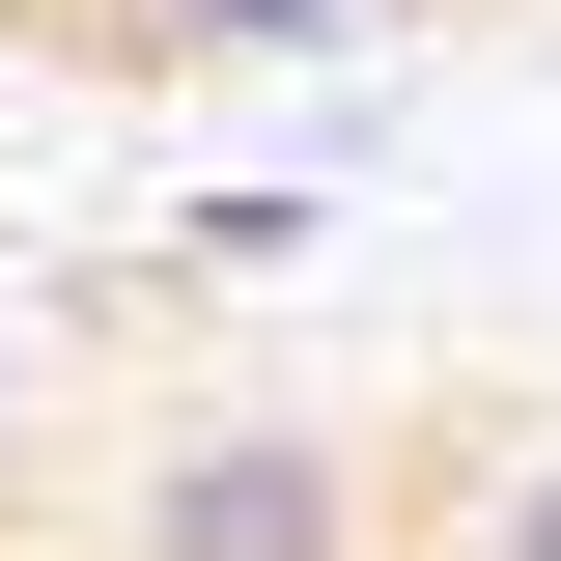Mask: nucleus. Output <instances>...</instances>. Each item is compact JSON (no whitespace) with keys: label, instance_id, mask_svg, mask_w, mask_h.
Returning a JSON list of instances; mask_svg holds the SVG:
<instances>
[{"label":"nucleus","instance_id":"nucleus-1","mask_svg":"<svg viewBox=\"0 0 561 561\" xmlns=\"http://www.w3.org/2000/svg\"><path fill=\"white\" fill-rule=\"evenodd\" d=\"M113 561H393V449L309 393H197V421H140L113 505H84Z\"/></svg>","mask_w":561,"mask_h":561},{"label":"nucleus","instance_id":"nucleus-4","mask_svg":"<svg viewBox=\"0 0 561 561\" xmlns=\"http://www.w3.org/2000/svg\"><path fill=\"white\" fill-rule=\"evenodd\" d=\"M0 505H57V309H0Z\"/></svg>","mask_w":561,"mask_h":561},{"label":"nucleus","instance_id":"nucleus-2","mask_svg":"<svg viewBox=\"0 0 561 561\" xmlns=\"http://www.w3.org/2000/svg\"><path fill=\"white\" fill-rule=\"evenodd\" d=\"M84 57H365V28H421V0H57Z\"/></svg>","mask_w":561,"mask_h":561},{"label":"nucleus","instance_id":"nucleus-3","mask_svg":"<svg viewBox=\"0 0 561 561\" xmlns=\"http://www.w3.org/2000/svg\"><path fill=\"white\" fill-rule=\"evenodd\" d=\"M449 561H561V421H534V449H478V505H449Z\"/></svg>","mask_w":561,"mask_h":561}]
</instances>
